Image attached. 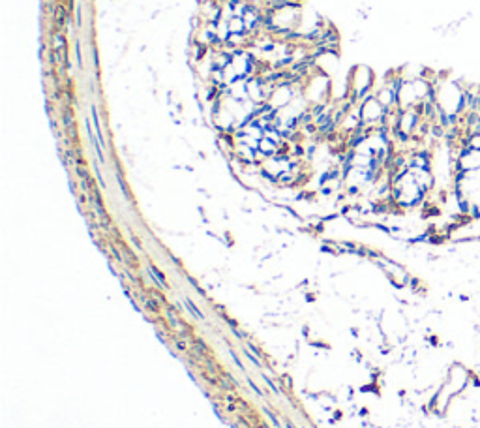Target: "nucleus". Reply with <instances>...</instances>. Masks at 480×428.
Instances as JSON below:
<instances>
[{"label":"nucleus","instance_id":"2","mask_svg":"<svg viewBox=\"0 0 480 428\" xmlns=\"http://www.w3.org/2000/svg\"><path fill=\"white\" fill-rule=\"evenodd\" d=\"M227 25H229V32L231 34H240V32L246 30V23H244V19L240 15H235Z\"/></svg>","mask_w":480,"mask_h":428},{"label":"nucleus","instance_id":"5","mask_svg":"<svg viewBox=\"0 0 480 428\" xmlns=\"http://www.w3.org/2000/svg\"><path fill=\"white\" fill-rule=\"evenodd\" d=\"M186 304L190 306V310H192V314H193V315H197L199 319H205V315L201 314V310H199V308H197V306H195V304H193V302H192V300H190V299H186Z\"/></svg>","mask_w":480,"mask_h":428},{"label":"nucleus","instance_id":"9","mask_svg":"<svg viewBox=\"0 0 480 428\" xmlns=\"http://www.w3.org/2000/svg\"><path fill=\"white\" fill-rule=\"evenodd\" d=\"M248 383H250V387L254 389V391H255V393H257V395H259V396H265V395H263V391H261L259 387L255 385V383H254V381H252V379H248Z\"/></svg>","mask_w":480,"mask_h":428},{"label":"nucleus","instance_id":"10","mask_svg":"<svg viewBox=\"0 0 480 428\" xmlns=\"http://www.w3.org/2000/svg\"><path fill=\"white\" fill-rule=\"evenodd\" d=\"M246 355H248V359H250V361H252V362H254V364H257V366H259V368H261V364H259V361H257V359H255V357L252 355V353H246Z\"/></svg>","mask_w":480,"mask_h":428},{"label":"nucleus","instance_id":"7","mask_svg":"<svg viewBox=\"0 0 480 428\" xmlns=\"http://www.w3.org/2000/svg\"><path fill=\"white\" fill-rule=\"evenodd\" d=\"M75 51H77V62H79V66H83V58H81V45H79V42H75Z\"/></svg>","mask_w":480,"mask_h":428},{"label":"nucleus","instance_id":"1","mask_svg":"<svg viewBox=\"0 0 480 428\" xmlns=\"http://www.w3.org/2000/svg\"><path fill=\"white\" fill-rule=\"evenodd\" d=\"M360 113H362V118H364V120H379V118L384 116L386 109L383 107L381 101L377 100V98H369V100L362 105Z\"/></svg>","mask_w":480,"mask_h":428},{"label":"nucleus","instance_id":"6","mask_svg":"<svg viewBox=\"0 0 480 428\" xmlns=\"http://www.w3.org/2000/svg\"><path fill=\"white\" fill-rule=\"evenodd\" d=\"M267 415H269V419H270V421H272V425H274V427H276V428H280V427H282V425H280V421L276 419V415L272 413L270 410H267Z\"/></svg>","mask_w":480,"mask_h":428},{"label":"nucleus","instance_id":"3","mask_svg":"<svg viewBox=\"0 0 480 428\" xmlns=\"http://www.w3.org/2000/svg\"><path fill=\"white\" fill-rule=\"evenodd\" d=\"M148 271H150V274H154V280H156V282H158V284H160V285H161V287H167V282H165V276H163L161 272L158 271V269H156L154 265H150V267H148Z\"/></svg>","mask_w":480,"mask_h":428},{"label":"nucleus","instance_id":"11","mask_svg":"<svg viewBox=\"0 0 480 428\" xmlns=\"http://www.w3.org/2000/svg\"><path fill=\"white\" fill-rule=\"evenodd\" d=\"M285 427H287V428H293V425H291V423L287 421V423H285Z\"/></svg>","mask_w":480,"mask_h":428},{"label":"nucleus","instance_id":"8","mask_svg":"<svg viewBox=\"0 0 480 428\" xmlns=\"http://www.w3.org/2000/svg\"><path fill=\"white\" fill-rule=\"evenodd\" d=\"M146 308H148V310H152V312H158V310H160L154 300H146Z\"/></svg>","mask_w":480,"mask_h":428},{"label":"nucleus","instance_id":"4","mask_svg":"<svg viewBox=\"0 0 480 428\" xmlns=\"http://www.w3.org/2000/svg\"><path fill=\"white\" fill-rule=\"evenodd\" d=\"M242 19H244V23H246V29H250L255 21H257V14H255L254 10H248L246 14H242Z\"/></svg>","mask_w":480,"mask_h":428}]
</instances>
